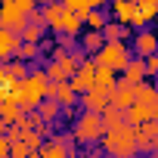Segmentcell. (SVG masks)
<instances>
[{
	"mask_svg": "<svg viewBox=\"0 0 158 158\" xmlns=\"http://www.w3.org/2000/svg\"><path fill=\"white\" fill-rule=\"evenodd\" d=\"M152 22H155V25H158V13H155V19H152Z\"/></svg>",
	"mask_w": 158,
	"mask_h": 158,
	"instance_id": "obj_38",
	"label": "cell"
},
{
	"mask_svg": "<svg viewBox=\"0 0 158 158\" xmlns=\"http://www.w3.org/2000/svg\"><path fill=\"white\" fill-rule=\"evenodd\" d=\"M106 133V121H102V112H87L84 115H77L74 121V143H84V146H93L99 143Z\"/></svg>",
	"mask_w": 158,
	"mask_h": 158,
	"instance_id": "obj_4",
	"label": "cell"
},
{
	"mask_svg": "<svg viewBox=\"0 0 158 158\" xmlns=\"http://www.w3.org/2000/svg\"><path fill=\"white\" fill-rule=\"evenodd\" d=\"M37 152H40V155H50V158H65V155H68V149H65L59 139H53L50 146H40Z\"/></svg>",
	"mask_w": 158,
	"mask_h": 158,
	"instance_id": "obj_27",
	"label": "cell"
},
{
	"mask_svg": "<svg viewBox=\"0 0 158 158\" xmlns=\"http://www.w3.org/2000/svg\"><path fill=\"white\" fill-rule=\"evenodd\" d=\"M102 44H106L102 31H93V28H87V31L81 34V50H87V53H96Z\"/></svg>",
	"mask_w": 158,
	"mask_h": 158,
	"instance_id": "obj_21",
	"label": "cell"
},
{
	"mask_svg": "<svg viewBox=\"0 0 158 158\" xmlns=\"http://www.w3.org/2000/svg\"><path fill=\"white\" fill-rule=\"evenodd\" d=\"M155 155H158V149H155Z\"/></svg>",
	"mask_w": 158,
	"mask_h": 158,
	"instance_id": "obj_39",
	"label": "cell"
},
{
	"mask_svg": "<svg viewBox=\"0 0 158 158\" xmlns=\"http://www.w3.org/2000/svg\"><path fill=\"white\" fill-rule=\"evenodd\" d=\"M31 152H34V149H31L25 139H13V149H10L13 158H22V155H31Z\"/></svg>",
	"mask_w": 158,
	"mask_h": 158,
	"instance_id": "obj_29",
	"label": "cell"
},
{
	"mask_svg": "<svg viewBox=\"0 0 158 158\" xmlns=\"http://www.w3.org/2000/svg\"><path fill=\"white\" fill-rule=\"evenodd\" d=\"M0 22L6 25V31L22 34V28L28 25V13H22V10L16 6V0H13V3H0Z\"/></svg>",
	"mask_w": 158,
	"mask_h": 158,
	"instance_id": "obj_8",
	"label": "cell"
},
{
	"mask_svg": "<svg viewBox=\"0 0 158 158\" xmlns=\"http://www.w3.org/2000/svg\"><path fill=\"white\" fill-rule=\"evenodd\" d=\"M62 3H65L68 10H74L77 16H81V13H87L90 6H96V3H93V0H62Z\"/></svg>",
	"mask_w": 158,
	"mask_h": 158,
	"instance_id": "obj_28",
	"label": "cell"
},
{
	"mask_svg": "<svg viewBox=\"0 0 158 158\" xmlns=\"http://www.w3.org/2000/svg\"><path fill=\"white\" fill-rule=\"evenodd\" d=\"M81 19H84V28L102 31V25L109 22V13H106V10H99V6H90L87 13H81Z\"/></svg>",
	"mask_w": 158,
	"mask_h": 158,
	"instance_id": "obj_18",
	"label": "cell"
},
{
	"mask_svg": "<svg viewBox=\"0 0 158 158\" xmlns=\"http://www.w3.org/2000/svg\"><path fill=\"white\" fill-rule=\"evenodd\" d=\"M77 106L87 109V112H106V109L112 106V96H109V90H106V87H96V84H93L87 93H81Z\"/></svg>",
	"mask_w": 158,
	"mask_h": 158,
	"instance_id": "obj_7",
	"label": "cell"
},
{
	"mask_svg": "<svg viewBox=\"0 0 158 158\" xmlns=\"http://www.w3.org/2000/svg\"><path fill=\"white\" fill-rule=\"evenodd\" d=\"M102 37H106V40H127L130 31H127V25H121L118 19H115V22L109 19V22L102 25Z\"/></svg>",
	"mask_w": 158,
	"mask_h": 158,
	"instance_id": "obj_20",
	"label": "cell"
},
{
	"mask_svg": "<svg viewBox=\"0 0 158 158\" xmlns=\"http://www.w3.org/2000/svg\"><path fill=\"white\" fill-rule=\"evenodd\" d=\"M28 22H34V25H47V22H44V10H31V13H28Z\"/></svg>",
	"mask_w": 158,
	"mask_h": 158,
	"instance_id": "obj_34",
	"label": "cell"
},
{
	"mask_svg": "<svg viewBox=\"0 0 158 158\" xmlns=\"http://www.w3.org/2000/svg\"><path fill=\"white\" fill-rule=\"evenodd\" d=\"M37 112H40V118H44V121H50V124H53V121H59V118L65 115V109H62V102H59L56 96H44V102L37 106Z\"/></svg>",
	"mask_w": 158,
	"mask_h": 158,
	"instance_id": "obj_16",
	"label": "cell"
},
{
	"mask_svg": "<svg viewBox=\"0 0 158 158\" xmlns=\"http://www.w3.org/2000/svg\"><path fill=\"white\" fill-rule=\"evenodd\" d=\"M3 31H6V25H3V22H0V34H3Z\"/></svg>",
	"mask_w": 158,
	"mask_h": 158,
	"instance_id": "obj_37",
	"label": "cell"
},
{
	"mask_svg": "<svg viewBox=\"0 0 158 158\" xmlns=\"http://www.w3.org/2000/svg\"><path fill=\"white\" fill-rule=\"evenodd\" d=\"M121 74L127 77L130 84H143L146 77H149V71H146V59H143V56H133V59L124 65V71H121Z\"/></svg>",
	"mask_w": 158,
	"mask_h": 158,
	"instance_id": "obj_15",
	"label": "cell"
},
{
	"mask_svg": "<svg viewBox=\"0 0 158 158\" xmlns=\"http://www.w3.org/2000/svg\"><path fill=\"white\" fill-rule=\"evenodd\" d=\"M16 56L25 59V62H34V59H44V47L40 44H31V40H22L19 50H16Z\"/></svg>",
	"mask_w": 158,
	"mask_h": 158,
	"instance_id": "obj_22",
	"label": "cell"
},
{
	"mask_svg": "<svg viewBox=\"0 0 158 158\" xmlns=\"http://www.w3.org/2000/svg\"><path fill=\"white\" fill-rule=\"evenodd\" d=\"M155 121H158V115H155Z\"/></svg>",
	"mask_w": 158,
	"mask_h": 158,
	"instance_id": "obj_40",
	"label": "cell"
},
{
	"mask_svg": "<svg viewBox=\"0 0 158 158\" xmlns=\"http://www.w3.org/2000/svg\"><path fill=\"white\" fill-rule=\"evenodd\" d=\"M155 115H158V87L143 81V84H136V102L130 109H124V118L133 127H139L143 121H149Z\"/></svg>",
	"mask_w": 158,
	"mask_h": 158,
	"instance_id": "obj_2",
	"label": "cell"
},
{
	"mask_svg": "<svg viewBox=\"0 0 158 158\" xmlns=\"http://www.w3.org/2000/svg\"><path fill=\"white\" fill-rule=\"evenodd\" d=\"M6 74L13 77V81H22V77H28V62L19 59V56H13V59L6 62Z\"/></svg>",
	"mask_w": 158,
	"mask_h": 158,
	"instance_id": "obj_23",
	"label": "cell"
},
{
	"mask_svg": "<svg viewBox=\"0 0 158 158\" xmlns=\"http://www.w3.org/2000/svg\"><path fill=\"white\" fill-rule=\"evenodd\" d=\"M102 149L109 152V155H136L139 149H136V127L130 124V121H124V124H118V127H112V130H106L102 133Z\"/></svg>",
	"mask_w": 158,
	"mask_h": 158,
	"instance_id": "obj_3",
	"label": "cell"
},
{
	"mask_svg": "<svg viewBox=\"0 0 158 158\" xmlns=\"http://www.w3.org/2000/svg\"><path fill=\"white\" fill-rule=\"evenodd\" d=\"M93 3H96V6H102V3H109V0H93Z\"/></svg>",
	"mask_w": 158,
	"mask_h": 158,
	"instance_id": "obj_35",
	"label": "cell"
},
{
	"mask_svg": "<svg viewBox=\"0 0 158 158\" xmlns=\"http://www.w3.org/2000/svg\"><path fill=\"white\" fill-rule=\"evenodd\" d=\"M50 81H53V77L47 74V68L28 71V77H22V81H19V106H22L25 112H34V109L44 102Z\"/></svg>",
	"mask_w": 158,
	"mask_h": 158,
	"instance_id": "obj_1",
	"label": "cell"
},
{
	"mask_svg": "<svg viewBox=\"0 0 158 158\" xmlns=\"http://www.w3.org/2000/svg\"><path fill=\"white\" fill-rule=\"evenodd\" d=\"M56 47H62V50H74V37H71V34H56Z\"/></svg>",
	"mask_w": 158,
	"mask_h": 158,
	"instance_id": "obj_32",
	"label": "cell"
},
{
	"mask_svg": "<svg viewBox=\"0 0 158 158\" xmlns=\"http://www.w3.org/2000/svg\"><path fill=\"white\" fill-rule=\"evenodd\" d=\"M115 68H109V65H96V87H115Z\"/></svg>",
	"mask_w": 158,
	"mask_h": 158,
	"instance_id": "obj_26",
	"label": "cell"
},
{
	"mask_svg": "<svg viewBox=\"0 0 158 158\" xmlns=\"http://www.w3.org/2000/svg\"><path fill=\"white\" fill-rule=\"evenodd\" d=\"M44 10V22H47V28L50 31H56V34H62V25H65V16L71 13L62 0H53V3H47V6H40Z\"/></svg>",
	"mask_w": 158,
	"mask_h": 158,
	"instance_id": "obj_11",
	"label": "cell"
},
{
	"mask_svg": "<svg viewBox=\"0 0 158 158\" xmlns=\"http://www.w3.org/2000/svg\"><path fill=\"white\" fill-rule=\"evenodd\" d=\"M109 96H112V106H118V109H130V106L136 102V84H130L127 77H121L115 87H109Z\"/></svg>",
	"mask_w": 158,
	"mask_h": 158,
	"instance_id": "obj_9",
	"label": "cell"
},
{
	"mask_svg": "<svg viewBox=\"0 0 158 158\" xmlns=\"http://www.w3.org/2000/svg\"><path fill=\"white\" fill-rule=\"evenodd\" d=\"M37 3H40V6H47V3H53V0H37Z\"/></svg>",
	"mask_w": 158,
	"mask_h": 158,
	"instance_id": "obj_36",
	"label": "cell"
},
{
	"mask_svg": "<svg viewBox=\"0 0 158 158\" xmlns=\"http://www.w3.org/2000/svg\"><path fill=\"white\" fill-rule=\"evenodd\" d=\"M68 81H71V87L77 90V96L87 93V90L96 84V59H84L81 65H77V71L68 77Z\"/></svg>",
	"mask_w": 158,
	"mask_h": 158,
	"instance_id": "obj_6",
	"label": "cell"
},
{
	"mask_svg": "<svg viewBox=\"0 0 158 158\" xmlns=\"http://www.w3.org/2000/svg\"><path fill=\"white\" fill-rule=\"evenodd\" d=\"M47 96H56L59 102H62V109H74L77 106V90L71 87V81H50V87H47Z\"/></svg>",
	"mask_w": 158,
	"mask_h": 158,
	"instance_id": "obj_12",
	"label": "cell"
},
{
	"mask_svg": "<svg viewBox=\"0 0 158 158\" xmlns=\"http://www.w3.org/2000/svg\"><path fill=\"white\" fill-rule=\"evenodd\" d=\"M25 115V109L16 102V99H0V118L6 124H19V118Z\"/></svg>",
	"mask_w": 158,
	"mask_h": 158,
	"instance_id": "obj_19",
	"label": "cell"
},
{
	"mask_svg": "<svg viewBox=\"0 0 158 158\" xmlns=\"http://www.w3.org/2000/svg\"><path fill=\"white\" fill-rule=\"evenodd\" d=\"M16 6H19L22 13H31V10H37L40 3H37V0H16Z\"/></svg>",
	"mask_w": 158,
	"mask_h": 158,
	"instance_id": "obj_33",
	"label": "cell"
},
{
	"mask_svg": "<svg viewBox=\"0 0 158 158\" xmlns=\"http://www.w3.org/2000/svg\"><path fill=\"white\" fill-rule=\"evenodd\" d=\"M136 149L139 152H155L158 149V121L149 118L136 127Z\"/></svg>",
	"mask_w": 158,
	"mask_h": 158,
	"instance_id": "obj_10",
	"label": "cell"
},
{
	"mask_svg": "<svg viewBox=\"0 0 158 158\" xmlns=\"http://www.w3.org/2000/svg\"><path fill=\"white\" fill-rule=\"evenodd\" d=\"M143 59H146V71H149V77H158V53L143 56Z\"/></svg>",
	"mask_w": 158,
	"mask_h": 158,
	"instance_id": "obj_31",
	"label": "cell"
},
{
	"mask_svg": "<svg viewBox=\"0 0 158 158\" xmlns=\"http://www.w3.org/2000/svg\"><path fill=\"white\" fill-rule=\"evenodd\" d=\"M102 121H106V130H112V127L124 124L127 118H124V109H118V106H109V109L102 112Z\"/></svg>",
	"mask_w": 158,
	"mask_h": 158,
	"instance_id": "obj_25",
	"label": "cell"
},
{
	"mask_svg": "<svg viewBox=\"0 0 158 158\" xmlns=\"http://www.w3.org/2000/svg\"><path fill=\"white\" fill-rule=\"evenodd\" d=\"M112 13H115V19L121 25H133L139 6H136V0H112Z\"/></svg>",
	"mask_w": 158,
	"mask_h": 158,
	"instance_id": "obj_14",
	"label": "cell"
},
{
	"mask_svg": "<svg viewBox=\"0 0 158 158\" xmlns=\"http://www.w3.org/2000/svg\"><path fill=\"white\" fill-rule=\"evenodd\" d=\"M50 28L47 25H34V22H28L25 28H22V40H31V44H44V34H47Z\"/></svg>",
	"mask_w": 158,
	"mask_h": 158,
	"instance_id": "obj_24",
	"label": "cell"
},
{
	"mask_svg": "<svg viewBox=\"0 0 158 158\" xmlns=\"http://www.w3.org/2000/svg\"><path fill=\"white\" fill-rule=\"evenodd\" d=\"M19 44H22V34H16V31H3V34H0V62L13 59L16 50H19Z\"/></svg>",
	"mask_w": 158,
	"mask_h": 158,
	"instance_id": "obj_17",
	"label": "cell"
},
{
	"mask_svg": "<svg viewBox=\"0 0 158 158\" xmlns=\"http://www.w3.org/2000/svg\"><path fill=\"white\" fill-rule=\"evenodd\" d=\"M133 53H136V56H152V53H158V31L139 28V34H133Z\"/></svg>",
	"mask_w": 158,
	"mask_h": 158,
	"instance_id": "obj_13",
	"label": "cell"
},
{
	"mask_svg": "<svg viewBox=\"0 0 158 158\" xmlns=\"http://www.w3.org/2000/svg\"><path fill=\"white\" fill-rule=\"evenodd\" d=\"M96 65H109L115 71H124V65L133 59V50L127 47V40H106L96 53H93Z\"/></svg>",
	"mask_w": 158,
	"mask_h": 158,
	"instance_id": "obj_5",
	"label": "cell"
},
{
	"mask_svg": "<svg viewBox=\"0 0 158 158\" xmlns=\"http://www.w3.org/2000/svg\"><path fill=\"white\" fill-rule=\"evenodd\" d=\"M136 6H139L149 19H155V13H158V0H136Z\"/></svg>",
	"mask_w": 158,
	"mask_h": 158,
	"instance_id": "obj_30",
	"label": "cell"
}]
</instances>
